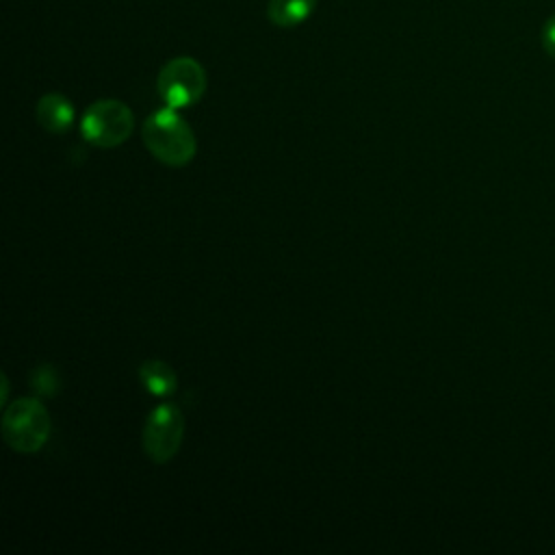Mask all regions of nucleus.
I'll return each mask as SVG.
<instances>
[{"mask_svg":"<svg viewBox=\"0 0 555 555\" xmlns=\"http://www.w3.org/2000/svg\"><path fill=\"white\" fill-rule=\"evenodd\" d=\"M143 143L150 154L169 167H184L195 158L197 141L193 128L184 121L178 108H160L152 113L141 128Z\"/></svg>","mask_w":555,"mask_h":555,"instance_id":"obj_1","label":"nucleus"},{"mask_svg":"<svg viewBox=\"0 0 555 555\" xmlns=\"http://www.w3.org/2000/svg\"><path fill=\"white\" fill-rule=\"evenodd\" d=\"M48 408L33 397L15 399L2 414V438L17 453H37L50 436Z\"/></svg>","mask_w":555,"mask_h":555,"instance_id":"obj_2","label":"nucleus"},{"mask_svg":"<svg viewBox=\"0 0 555 555\" xmlns=\"http://www.w3.org/2000/svg\"><path fill=\"white\" fill-rule=\"evenodd\" d=\"M132 130L134 115L128 104L119 100H98L85 111L80 119V132L85 141L104 150L126 143Z\"/></svg>","mask_w":555,"mask_h":555,"instance_id":"obj_3","label":"nucleus"},{"mask_svg":"<svg viewBox=\"0 0 555 555\" xmlns=\"http://www.w3.org/2000/svg\"><path fill=\"white\" fill-rule=\"evenodd\" d=\"M206 72L191 56H176L167 61L156 78V91L171 108H186L202 100L206 93Z\"/></svg>","mask_w":555,"mask_h":555,"instance_id":"obj_4","label":"nucleus"},{"mask_svg":"<svg viewBox=\"0 0 555 555\" xmlns=\"http://www.w3.org/2000/svg\"><path fill=\"white\" fill-rule=\"evenodd\" d=\"M184 414L176 403L156 405L143 427V451L154 464L169 462L184 438Z\"/></svg>","mask_w":555,"mask_h":555,"instance_id":"obj_5","label":"nucleus"},{"mask_svg":"<svg viewBox=\"0 0 555 555\" xmlns=\"http://www.w3.org/2000/svg\"><path fill=\"white\" fill-rule=\"evenodd\" d=\"M35 117L46 132L65 134L74 124V106L63 93H46L37 102Z\"/></svg>","mask_w":555,"mask_h":555,"instance_id":"obj_6","label":"nucleus"},{"mask_svg":"<svg viewBox=\"0 0 555 555\" xmlns=\"http://www.w3.org/2000/svg\"><path fill=\"white\" fill-rule=\"evenodd\" d=\"M139 379L143 382L145 390L154 397H169L178 388L176 371L163 360H145L139 366Z\"/></svg>","mask_w":555,"mask_h":555,"instance_id":"obj_7","label":"nucleus"},{"mask_svg":"<svg viewBox=\"0 0 555 555\" xmlns=\"http://www.w3.org/2000/svg\"><path fill=\"white\" fill-rule=\"evenodd\" d=\"M317 0H269L267 4V17L273 26L280 28H293L308 20V15L314 11Z\"/></svg>","mask_w":555,"mask_h":555,"instance_id":"obj_8","label":"nucleus"},{"mask_svg":"<svg viewBox=\"0 0 555 555\" xmlns=\"http://www.w3.org/2000/svg\"><path fill=\"white\" fill-rule=\"evenodd\" d=\"M542 48L555 61V15H551L542 26Z\"/></svg>","mask_w":555,"mask_h":555,"instance_id":"obj_9","label":"nucleus"},{"mask_svg":"<svg viewBox=\"0 0 555 555\" xmlns=\"http://www.w3.org/2000/svg\"><path fill=\"white\" fill-rule=\"evenodd\" d=\"M0 384H2V395H0V403H7V399H9V379H7V375H4V373L0 375Z\"/></svg>","mask_w":555,"mask_h":555,"instance_id":"obj_10","label":"nucleus"}]
</instances>
